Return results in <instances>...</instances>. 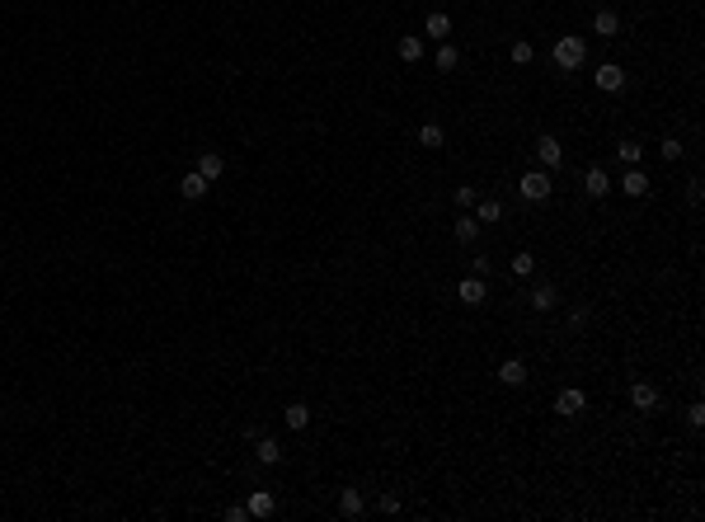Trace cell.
Segmentation results:
<instances>
[{
	"mask_svg": "<svg viewBox=\"0 0 705 522\" xmlns=\"http://www.w3.org/2000/svg\"><path fill=\"white\" fill-rule=\"evenodd\" d=\"M254 456H259L264 466H278V461H282V447L273 443V438H254Z\"/></svg>",
	"mask_w": 705,
	"mask_h": 522,
	"instance_id": "cell-22",
	"label": "cell"
},
{
	"mask_svg": "<svg viewBox=\"0 0 705 522\" xmlns=\"http://www.w3.org/2000/svg\"><path fill=\"white\" fill-rule=\"evenodd\" d=\"M362 508H367V499H362V489H339V513L344 518H362Z\"/></svg>",
	"mask_w": 705,
	"mask_h": 522,
	"instance_id": "cell-11",
	"label": "cell"
},
{
	"mask_svg": "<svg viewBox=\"0 0 705 522\" xmlns=\"http://www.w3.org/2000/svg\"><path fill=\"white\" fill-rule=\"evenodd\" d=\"M456 296H461V306H484V296H489V287H484V278H480V273H470V278H461Z\"/></svg>",
	"mask_w": 705,
	"mask_h": 522,
	"instance_id": "cell-5",
	"label": "cell"
},
{
	"mask_svg": "<svg viewBox=\"0 0 705 522\" xmlns=\"http://www.w3.org/2000/svg\"><path fill=\"white\" fill-rule=\"evenodd\" d=\"M550 189H555V184H550V170H526L522 184H517V194H522L526 203H546Z\"/></svg>",
	"mask_w": 705,
	"mask_h": 522,
	"instance_id": "cell-2",
	"label": "cell"
},
{
	"mask_svg": "<svg viewBox=\"0 0 705 522\" xmlns=\"http://www.w3.org/2000/svg\"><path fill=\"white\" fill-rule=\"evenodd\" d=\"M249 518V508H240V503H231V508H226V522H245Z\"/></svg>",
	"mask_w": 705,
	"mask_h": 522,
	"instance_id": "cell-32",
	"label": "cell"
},
{
	"mask_svg": "<svg viewBox=\"0 0 705 522\" xmlns=\"http://www.w3.org/2000/svg\"><path fill=\"white\" fill-rule=\"evenodd\" d=\"M630 405H635L639 414H654V409H659V386H654V381H635V386H630Z\"/></svg>",
	"mask_w": 705,
	"mask_h": 522,
	"instance_id": "cell-7",
	"label": "cell"
},
{
	"mask_svg": "<svg viewBox=\"0 0 705 522\" xmlns=\"http://www.w3.org/2000/svg\"><path fill=\"white\" fill-rule=\"evenodd\" d=\"M550 57H555V66H560V71H579L583 61H588V43L574 38V34H564V38H555Z\"/></svg>",
	"mask_w": 705,
	"mask_h": 522,
	"instance_id": "cell-1",
	"label": "cell"
},
{
	"mask_svg": "<svg viewBox=\"0 0 705 522\" xmlns=\"http://www.w3.org/2000/svg\"><path fill=\"white\" fill-rule=\"evenodd\" d=\"M400 61H424V38H400Z\"/></svg>",
	"mask_w": 705,
	"mask_h": 522,
	"instance_id": "cell-25",
	"label": "cell"
},
{
	"mask_svg": "<svg viewBox=\"0 0 705 522\" xmlns=\"http://www.w3.org/2000/svg\"><path fill=\"white\" fill-rule=\"evenodd\" d=\"M616 29H621V14L616 10H597L593 14V34L597 38H616Z\"/></svg>",
	"mask_w": 705,
	"mask_h": 522,
	"instance_id": "cell-17",
	"label": "cell"
},
{
	"mask_svg": "<svg viewBox=\"0 0 705 522\" xmlns=\"http://www.w3.org/2000/svg\"><path fill=\"white\" fill-rule=\"evenodd\" d=\"M686 423H691V428H705V405H701V400H691V409H686Z\"/></svg>",
	"mask_w": 705,
	"mask_h": 522,
	"instance_id": "cell-29",
	"label": "cell"
},
{
	"mask_svg": "<svg viewBox=\"0 0 705 522\" xmlns=\"http://www.w3.org/2000/svg\"><path fill=\"white\" fill-rule=\"evenodd\" d=\"M659 156H663V160H682V141H677V136H668V141L659 146Z\"/></svg>",
	"mask_w": 705,
	"mask_h": 522,
	"instance_id": "cell-28",
	"label": "cell"
},
{
	"mask_svg": "<svg viewBox=\"0 0 705 522\" xmlns=\"http://www.w3.org/2000/svg\"><path fill=\"white\" fill-rule=\"evenodd\" d=\"M376 508H381V513H400V494H381Z\"/></svg>",
	"mask_w": 705,
	"mask_h": 522,
	"instance_id": "cell-30",
	"label": "cell"
},
{
	"mask_svg": "<svg viewBox=\"0 0 705 522\" xmlns=\"http://www.w3.org/2000/svg\"><path fill=\"white\" fill-rule=\"evenodd\" d=\"M616 156L626 160V165H639V156H644V151H639V141H635V136H626V141L616 146Z\"/></svg>",
	"mask_w": 705,
	"mask_h": 522,
	"instance_id": "cell-26",
	"label": "cell"
},
{
	"mask_svg": "<svg viewBox=\"0 0 705 522\" xmlns=\"http://www.w3.org/2000/svg\"><path fill=\"white\" fill-rule=\"evenodd\" d=\"M499 381H504V386H526V363L522 358H508V363L499 367Z\"/></svg>",
	"mask_w": 705,
	"mask_h": 522,
	"instance_id": "cell-15",
	"label": "cell"
},
{
	"mask_svg": "<svg viewBox=\"0 0 705 522\" xmlns=\"http://www.w3.org/2000/svg\"><path fill=\"white\" fill-rule=\"evenodd\" d=\"M621 189H626L630 198H644V194H649V174L639 170V165H630V174H626V184H621Z\"/></svg>",
	"mask_w": 705,
	"mask_h": 522,
	"instance_id": "cell-19",
	"label": "cell"
},
{
	"mask_svg": "<svg viewBox=\"0 0 705 522\" xmlns=\"http://www.w3.org/2000/svg\"><path fill=\"white\" fill-rule=\"evenodd\" d=\"M424 34H428V38H451V14H447V10H433V14L424 19Z\"/></svg>",
	"mask_w": 705,
	"mask_h": 522,
	"instance_id": "cell-16",
	"label": "cell"
},
{
	"mask_svg": "<svg viewBox=\"0 0 705 522\" xmlns=\"http://www.w3.org/2000/svg\"><path fill=\"white\" fill-rule=\"evenodd\" d=\"M508 268H513V278H531V273H536V254H531V250L513 254V263H508Z\"/></svg>",
	"mask_w": 705,
	"mask_h": 522,
	"instance_id": "cell-23",
	"label": "cell"
},
{
	"mask_svg": "<svg viewBox=\"0 0 705 522\" xmlns=\"http://www.w3.org/2000/svg\"><path fill=\"white\" fill-rule=\"evenodd\" d=\"M198 174H202V179H221V174H226V160L216 156V151H202V156H198Z\"/></svg>",
	"mask_w": 705,
	"mask_h": 522,
	"instance_id": "cell-18",
	"label": "cell"
},
{
	"mask_svg": "<svg viewBox=\"0 0 705 522\" xmlns=\"http://www.w3.org/2000/svg\"><path fill=\"white\" fill-rule=\"evenodd\" d=\"M531 57H536V47L526 43V38H522V43H513V61H517V66H531Z\"/></svg>",
	"mask_w": 705,
	"mask_h": 522,
	"instance_id": "cell-27",
	"label": "cell"
},
{
	"mask_svg": "<svg viewBox=\"0 0 705 522\" xmlns=\"http://www.w3.org/2000/svg\"><path fill=\"white\" fill-rule=\"evenodd\" d=\"M456 203L461 207H475V189H470V184H461V189H456Z\"/></svg>",
	"mask_w": 705,
	"mask_h": 522,
	"instance_id": "cell-31",
	"label": "cell"
},
{
	"mask_svg": "<svg viewBox=\"0 0 705 522\" xmlns=\"http://www.w3.org/2000/svg\"><path fill=\"white\" fill-rule=\"evenodd\" d=\"M282 423H287L291 433H301L306 423H311V409H306L301 400H296V405H287V409H282Z\"/></svg>",
	"mask_w": 705,
	"mask_h": 522,
	"instance_id": "cell-21",
	"label": "cell"
},
{
	"mask_svg": "<svg viewBox=\"0 0 705 522\" xmlns=\"http://www.w3.org/2000/svg\"><path fill=\"white\" fill-rule=\"evenodd\" d=\"M437 71H456L461 66V52H456V47H451V43H442V47H437Z\"/></svg>",
	"mask_w": 705,
	"mask_h": 522,
	"instance_id": "cell-24",
	"label": "cell"
},
{
	"mask_svg": "<svg viewBox=\"0 0 705 522\" xmlns=\"http://www.w3.org/2000/svg\"><path fill=\"white\" fill-rule=\"evenodd\" d=\"M536 160L546 165V170H560L564 165V146H560V136H536Z\"/></svg>",
	"mask_w": 705,
	"mask_h": 522,
	"instance_id": "cell-4",
	"label": "cell"
},
{
	"mask_svg": "<svg viewBox=\"0 0 705 522\" xmlns=\"http://www.w3.org/2000/svg\"><path fill=\"white\" fill-rule=\"evenodd\" d=\"M451 236H456L461 245H475V240H480V221H475V216H456V226H451Z\"/></svg>",
	"mask_w": 705,
	"mask_h": 522,
	"instance_id": "cell-20",
	"label": "cell"
},
{
	"mask_svg": "<svg viewBox=\"0 0 705 522\" xmlns=\"http://www.w3.org/2000/svg\"><path fill=\"white\" fill-rule=\"evenodd\" d=\"M419 146H424V151H442V146H447L442 123H424V127H419Z\"/></svg>",
	"mask_w": 705,
	"mask_h": 522,
	"instance_id": "cell-14",
	"label": "cell"
},
{
	"mask_svg": "<svg viewBox=\"0 0 705 522\" xmlns=\"http://www.w3.org/2000/svg\"><path fill=\"white\" fill-rule=\"evenodd\" d=\"M475 221H480V226L504 221V203H499V198H475Z\"/></svg>",
	"mask_w": 705,
	"mask_h": 522,
	"instance_id": "cell-10",
	"label": "cell"
},
{
	"mask_svg": "<svg viewBox=\"0 0 705 522\" xmlns=\"http://www.w3.org/2000/svg\"><path fill=\"white\" fill-rule=\"evenodd\" d=\"M560 306V292H555V283H536L531 287V311H541V316H546V311H555Z\"/></svg>",
	"mask_w": 705,
	"mask_h": 522,
	"instance_id": "cell-9",
	"label": "cell"
},
{
	"mask_svg": "<svg viewBox=\"0 0 705 522\" xmlns=\"http://www.w3.org/2000/svg\"><path fill=\"white\" fill-rule=\"evenodd\" d=\"M207 189H212V179H202L198 170H193V174H184V184H179V194L189 198V203H198V198H207Z\"/></svg>",
	"mask_w": 705,
	"mask_h": 522,
	"instance_id": "cell-13",
	"label": "cell"
},
{
	"mask_svg": "<svg viewBox=\"0 0 705 522\" xmlns=\"http://www.w3.org/2000/svg\"><path fill=\"white\" fill-rule=\"evenodd\" d=\"M583 194H588V198H606V194H611V174H606L602 165H593V170L583 174Z\"/></svg>",
	"mask_w": 705,
	"mask_h": 522,
	"instance_id": "cell-8",
	"label": "cell"
},
{
	"mask_svg": "<svg viewBox=\"0 0 705 522\" xmlns=\"http://www.w3.org/2000/svg\"><path fill=\"white\" fill-rule=\"evenodd\" d=\"M245 508H249V518H273V513H278V499H273L269 489H254Z\"/></svg>",
	"mask_w": 705,
	"mask_h": 522,
	"instance_id": "cell-12",
	"label": "cell"
},
{
	"mask_svg": "<svg viewBox=\"0 0 705 522\" xmlns=\"http://www.w3.org/2000/svg\"><path fill=\"white\" fill-rule=\"evenodd\" d=\"M593 80H597V90H602V94H616V90H626V71L616 66V61H602Z\"/></svg>",
	"mask_w": 705,
	"mask_h": 522,
	"instance_id": "cell-6",
	"label": "cell"
},
{
	"mask_svg": "<svg viewBox=\"0 0 705 522\" xmlns=\"http://www.w3.org/2000/svg\"><path fill=\"white\" fill-rule=\"evenodd\" d=\"M583 409H588V396H583L579 386H564L560 396H555V414H564V419H579Z\"/></svg>",
	"mask_w": 705,
	"mask_h": 522,
	"instance_id": "cell-3",
	"label": "cell"
}]
</instances>
